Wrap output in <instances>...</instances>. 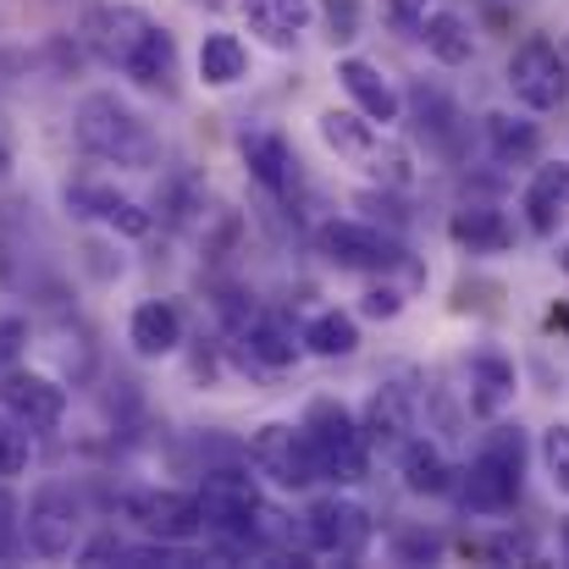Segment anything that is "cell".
<instances>
[{"instance_id": "8992f818", "label": "cell", "mask_w": 569, "mask_h": 569, "mask_svg": "<svg viewBox=\"0 0 569 569\" xmlns=\"http://www.w3.org/2000/svg\"><path fill=\"white\" fill-rule=\"evenodd\" d=\"M78 531H83V503L67 492V487H39L28 498V515H22V537L39 559H67L78 548Z\"/></svg>"}, {"instance_id": "83f0119b", "label": "cell", "mask_w": 569, "mask_h": 569, "mask_svg": "<svg viewBox=\"0 0 569 569\" xmlns=\"http://www.w3.org/2000/svg\"><path fill=\"white\" fill-rule=\"evenodd\" d=\"M238 355H243V366H260V371H288L299 349H293V343H288V332H277L271 321H254V327H243Z\"/></svg>"}, {"instance_id": "ffe728a7", "label": "cell", "mask_w": 569, "mask_h": 569, "mask_svg": "<svg viewBox=\"0 0 569 569\" xmlns=\"http://www.w3.org/2000/svg\"><path fill=\"white\" fill-rule=\"evenodd\" d=\"M515 403V366L503 355H476L470 360V409L498 420Z\"/></svg>"}, {"instance_id": "30bf717a", "label": "cell", "mask_w": 569, "mask_h": 569, "mask_svg": "<svg viewBox=\"0 0 569 569\" xmlns=\"http://www.w3.org/2000/svg\"><path fill=\"white\" fill-rule=\"evenodd\" d=\"M128 515L139 520V531L144 537H156V542H193L199 531H204V520H199V498L193 492H133L128 498Z\"/></svg>"}, {"instance_id": "836d02e7", "label": "cell", "mask_w": 569, "mask_h": 569, "mask_svg": "<svg viewBox=\"0 0 569 569\" xmlns=\"http://www.w3.org/2000/svg\"><path fill=\"white\" fill-rule=\"evenodd\" d=\"M387 22H392L398 33H420V22H426V0H392V6H387Z\"/></svg>"}, {"instance_id": "f546056e", "label": "cell", "mask_w": 569, "mask_h": 569, "mask_svg": "<svg viewBox=\"0 0 569 569\" xmlns=\"http://www.w3.org/2000/svg\"><path fill=\"white\" fill-rule=\"evenodd\" d=\"M542 465H548L553 487L569 498V426H548L542 431Z\"/></svg>"}, {"instance_id": "e0dca14e", "label": "cell", "mask_w": 569, "mask_h": 569, "mask_svg": "<svg viewBox=\"0 0 569 569\" xmlns=\"http://www.w3.org/2000/svg\"><path fill=\"white\" fill-rule=\"evenodd\" d=\"M72 199V210H83V216H100L106 227H117L122 238H144L150 227H156V216L139 204V199H128V193H117V189H72L67 193Z\"/></svg>"}, {"instance_id": "44dd1931", "label": "cell", "mask_w": 569, "mask_h": 569, "mask_svg": "<svg viewBox=\"0 0 569 569\" xmlns=\"http://www.w3.org/2000/svg\"><path fill=\"white\" fill-rule=\"evenodd\" d=\"M448 232H453V243H465L470 254H498V249H509V238H515V227H509L503 210H492V204H465V210H453Z\"/></svg>"}, {"instance_id": "9c48e42d", "label": "cell", "mask_w": 569, "mask_h": 569, "mask_svg": "<svg viewBox=\"0 0 569 569\" xmlns=\"http://www.w3.org/2000/svg\"><path fill=\"white\" fill-rule=\"evenodd\" d=\"M305 537L316 553H332V559H360L366 542H371V515L355 503V498H316L305 509Z\"/></svg>"}, {"instance_id": "d6986e66", "label": "cell", "mask_w": 569, "mask_h": 569, "mask_svg": "<svg viewBox=\"0 0 569 569\" xmlns=\"http://www.w3.org/2000/svg\"><path fill=\"white\" fill-rule=\"evenodd\" d=\"M398 470H403V487H409L415 498H442V492L453 487V470H448L442 448L426 442V437H409V442L398 448Z\"/></svg>"}, {"instance_id": "d6a6232c", "label": "cell", "mask_w": 569, "mask_h": 569, "mask_svg": "<svg viewBox=\"0 0 569 569\" xmlns=\"http://www.w3.org/2000/svg\"><path fill=\"white\" fill-rule=\"evenodd\" d=\"M28 349V321H17V316H0V371L6 366H17V355Z\"/></svg>"}, {"instance_id": "8fae6325", "label": "cell", "mask_w": 569, "mask_h": 569, "mask_svg": "<svg viewBox=\"0 0 569 569\" xmlns=\"http://www.w3.org/2000/svg\"><path fill=\"white\" fill-rule=\"evenodd\" d=\"M360 431H366V448L398 453V448L420 431V398H415V387H403V381H387V387H377Z\"/></svg>"}, {"instance_id": "8d00e7d4", "label": "cell", "mask_w": 569, "mask_h": 569, "mask_svg": "<svg viewBox=\"0 0 569 569\" xmlns=\"http://www.w3.org/2000/svg\"><path fill=\"white\" fill-rule=\"evenodd\" d=\"M492 553H498V559H526V565H537V548H531L526 537H498Z\"/></svg>"}, {"instance_id": "d590c367", "label": "cell", "mask_w": 569, "mask_h": 569, "mask_svg": "<svg viewBox=\"0 0 569 569\" xmlns=\"http://www.w3.org/2000/svg\"><path fill=\"white\" fill-rule=\"evenodd\" d=\"M398 310H403V293H398V288H371V293H366V316H377V321H392Z\"/></svg>"}, {"instance_id": "ac0fdd59", "label": "cell", "mask_w": 569, "mask_h": 569, "mask_svg": "<svg viewBox=\"0 0 569 569\" xmlns=\"http://www.w3.org/2000/svg\"><path fill=\"white\" fill-rule=\"evenodd\" d=\"M243 17H249V28H254L266 44L288 50V44L310 28L316 6H310V0H243Z\"/></svg>"}, {"instance_id": "7402d4cb", "label": "cell", "mask_w": 569, "mask_h": 569, "mask_svg": "<svg viewBox=\"0 0 569 569\" xmlns=\"http://www.w3.org/2000/svg\"><path fill=\"white\" fill-rule=\"evenodd\" d=\"M565 210H569V167L565 161L537 167V178H531V189H526V216H531V227H537V232H553Z\"/></svg>"}, {"instance_id": "6da1fadb", "label": "cell", "mask_w": 569, "mask_h": 569, "mask_svg": "<svg viewBox=\"0 0 569 569\" xmlns=\"http://www.w3.org/2000/svg\"><path fill=\"white\" fill-rule=\"evenodd\" d=\"M83 33H89V50L106 67L128 72L139 89H161L172 78L178 44H172V33L150 11H139V6H100V11H89Z\"/></svg>"}, {"instance_id": "ab89813d", "label": "cell", "mask_w": 569, "mask_h": 569, "mask_svg": "<svg viewBox=\"0 0 569 569\" xmlns=\"http://www.w3.org/2000/svg\"><path fill=\"white\" fill-rule=\"evenodd\" d=\"M565 548H569V526H565Z\"/></svg>"}, {"instance_id": "603a6c76", "label": "cell", "mask_w": 569, "mask_h": 569, "mask_svg": "<svg viewBox=\"0 0 569 569\" xmlns=\"http://www.w3.org/2000/svg\"><path fill=\"white\" fill-rule=\"evenodd\" d=\"M415 39H426V50H431L442 67H465V61L476 56V39H470V28H465L459 11H426V22H420Z\"/></svg>"}, {"instance_id": "1f68e13d", "label": "cell", "mask_w": 569, "mask_h": 569, "mask_svg": "<svg viewBox=\"0 0 569 569\" xmlns=\"http://www.w3.org/2000/svg\"><path fill=\"white\" fill-rule=\"evenodd\" d=\"M327 28H332V44H349L360 33V0H327Z\"/></svg>"}, {"instance_id": "74e56055", "label": "cell", "mask_w": 569, "mask_h": 569, "mask_svg": "<svg viewBox=\"0 0 569 569\" xmlns=\"http://www.w3.org/2000/svg\"><path fill=\"white\" fill-rule=\"evenodd\" d=\"M11 515H17V509H11V498L0 492V553L11 548Z\"/></svg>"}, {"instance_id": "3957f363", "label": "cell", "mask_w": 569, "mask_h": 569, "mask_svg": "<svg viewBox=\"0 0 569 569\" xmlns=\"http://www.w3.org/2000/svg\"><path fill=\"white\" fill-rule=\"evenodd\" d=\"M305 442H310V459H316V481L355 487L366 476V431L338 398H316L305 409Z\"/></svg>"}, {"instance_id": "2e32d148", "label": "cell", "mask_w": 569, "mask_h": 569, "mask_svg": "<svg viewBox=\"0 0 569 569\" xmlns=\"http://www.w3.org/2000/svg\"><path fill=\"white\" fill-rule=\"evenodd\" d=\"M515 498H520V470H509V465L492 459V453H476L470 470H465V509L498 515V509H509Z\"/></svg>"}, {"instance_id": "7a4b0ae2", "label": "cell", "mask_w": 569, "mask_h": 569, "mask_svg": "<svg viewBox=\"0 0 569 569\" xmlns=\"http://www.w3.org/2000/svg\"><path fill=\"white\" fill-rule=\"evenodd\" d=\"M72 133H78V144H83L94 161H111V167L144 172V167H156V156H161L150 122H144L128 100H117V94H83V100H78V117H72Z\"/></svg>"}, {"instance_id": "5bb4252c", "label": "cell", "mask_w": 569, "mask_h": 569, "mask_svg": "<svg viewBox=\"0 0 569 569\" xmlns=\"http://www.w3.org/2000/svg\"><path fill=\"white\" fill-rule=\"evenodd\" d=\"M128 343H133L139 360H167V355H178V343H183V316H178L167 299H144V305L133 310V321H128Z\"/></svg>"}, {"instance_id": "4316f807", "label": "cell", "mask_w": 569, "mask_h": 569, "mask_svg": "<svg viewBox=\"0 0 569 569\" xmlns=\"http://www.w3.org/2000/svg\"><path fill=\"white\" fill-rule=\"evenodd\" d=\"M487 139H492V156H498V161H531V156L542 150L537 122L509 117V111H492V117H487Z\"/></svg>"}, {"instance_id": "7c38bea8", "label": "cell", "mask_w": 569, "mask_h": 569, "mask_svg": "<svg viewBox=\"0 0 569 569\" xmlns=\"http://www.w3.org/2000/svg\"><path fill=\"white\" fill-rule=\"evenodd\" d=\"M0 403H6V415H11L17 426L50 431V426H61V415H67V387L50 377H33V371H11V377L0 381Z\"/></svg>"}, {"instance_id": "4dcf8cb0", "label": "cell", "mask_w": 569, "mask_h": 569, "mask_svg": "<svg viewBox=\"0 0 569 569\" xmlns=\"http://www.w3.org/2000/svg\"><path fill=\"white\" fill-rule=\"evenodd\" d=\"M392 553H398L403 565H426V559L442 553V537H437V531H403V537H392Z\"/></svg>"}, {"instance_id": "9a60e30c", "label": "cell", "mask_w": 569, "mask_h": 569, "mask_svg": "<svg viewBox=\"0 0 569 569\" xmlns=\"http://www.w3.org/2000/svg\"><path fill=\"white\" fill-rule=\"evenodd\" d=\"M338 83L349 89V100L360 106V117H366V122H377V128L398 122V89L381 78L371 61H360V56H343V61H338Z\"/></svg>"}, {"instance_id": "d4e9b609", "label": "cell", "mask_w": 569, "mask_h": 569, "mask_svg": "<svg viewBox=\"0 0 569 569\" xmlns=\"http://www.w3.org/2000/svg\"><path fill=\"white\" fill-rule=\"evenodd\" d=\"M243 72H249L243 39H238V33H204V44H199V78H204L210 89H232Z\"/></svg>"}, {"instance_id": "cb8c5ba5", "label": "cell", "mask_w": 569, "mask_h": 569, "mask_svg": "<svg viewBox=\"0 0 569 569\" xmlns=\"http://www.w3.org/2000/svg\"><path fill=\"white\" fill-rule=\"evenodd\" d=\"M321 139L338 156H349V161H371L381 150V128L366 122V117H355V111H321Z\"/></svg>"}, {"instance_id": "484cf974", "label": "cell", "mask_w": 569, "mask_h": 569, "mask_svg": "<svg viewBox=\"0 0 569 569\" xmlns=\"http://www.w3.org/2000/svg\"><path fill=\"white\" fill-rule=\"evenodd\" d=\"M305 349L321 355V360H349V355L360 349L355 316H349V310H321V316H310V321H305Z\"/></svg>"}, {"instance_id": "4fadbf2b", "label": "cell", "mask_w": 569, "mask_h": 569, "mask_svg": "<svg viewBox=\"0 0 569 569\" xmlns=\"http://www.w3.org/2000/svg\"><path fill=\"white\" fill-rule=\"evenodd\" d=\"M238 150H243V161H249V172H254L260 189L293 193V183H299V156L288 150L282 133H271V128H243V133H238Z\"/></svg>"}, {"instance_id": "5b68a950", "label": "cell", "mask_w": 569, "mask_h": 569, "mask_svg": "<svg viewBox=\"0 0 569 569\" xmlns=\"http://www.w3.org/2000/svg\"><path fill=\"white\" fill-rule=\"evenodd\" d=\"M509 89H515V100H520L526 111H553V106L565 100V89H569V72H565L559 44L542 39V33H531V39L509 56Z\"/></svg>"}, {"instance_id": "ba28073f", "label": "cell", "mask_w": 569, "mask_h": 569, "mask_svg": "<svg viewBox=\"0 0 569 569\" xmlns=\"http://www.w3.org/2000/svg\"><path fill=\"white\" fill-rule=\"evenodd\" d=\"M321 249L343 271H398L403 266V243L392 232L371 227V221H327L321 227Z\"/></svg>"}, {"instance_id": "52a82bcc", "label": "cell", "mask_w": 569, "mask_h": 569, "mask_svg": "<svg viewBox=\"0 0 569 569\" xmlns=\"http://www.w3.org/2000/svg\"><path fill=\"white\" fill-rule=\"evenodd\" d=\"M249 465H254L260 476H271L277 487H288V492H299V487L316 481V459H310L305 426H282V420L260 426V431L249 437Z\"/></svg>"}, {"instance_id": "277c9868", "label": "cell", "mask_w": 569, "mask_h": 569, "mask_svg": "<svg viewBox=\"0 0 569 569\" xmlns=\"http://www.w3.org/2000/svg\"><path fill=\"white\" fill-rule=\"evenodd\" d=\"M193 498H199L204 531H221V537H232V542H249V537H254V526H260L254 476H243V470H210Z\"/></svg>"}, {"instance_id": "f1b7e54d", "label": "cell", "mask_w": 569, "mask_h": 569, "mask_svg": "<svg viewBox=\"0 0 569 569\" xmlns=\"http://www.w3.org/2000/svg\"><path fill=\"white\" fill-rule=\"evenodd\" d=\"M28 459H33L28 426H17V420H0V481L22 476V470H28Z\"/></svg>"}, {"instance_id": "e575fe53", "label": "cell", "mask_w": 569, "mask_h": 569, "mask_svg": "<svg viewBox=\"0 0 569 569\" xmlns=\"http://www.w3.org/2000/svg\"><path fill=\"white\" fill-rule=\"evenodd\" d=\"M106 559H128V542H122L117 531H106V537H94V542L83 548V565H106Z\"/></svg>"}, {"instance_id": "f35d334b", "label": "cell", "mask_w": 569, "mask_h": 569, "mask_svg": "<svg viewBox=\"0 0 569 569\" xmlns=\"http://www.w3.org/2000/svg\"><path fill=\"white\" fill-rule=\"evenodd\" d=\"M6 167H11V156H6V144H0V178H6Z\"/></svg>"}]
</instances>
